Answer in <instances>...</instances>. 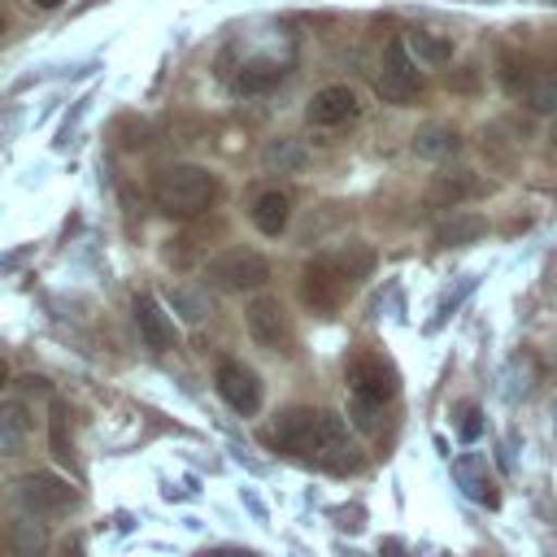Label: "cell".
I'll return each instance as SVG.
<instances>
[{"label": "cell", "instance_id": "1", "mask_svg": "<svg viewBox=\"0 0 557 557\" xmlns=\"http://www.w3.org/2000/svg\"><path fill=\"white\" fill-rule=\"evenodd\" d=\"M270 440L283 453L305 457V461H318V466L339 470V474L357 466L344 418L339 413H326V409H287V413H278Z\"/></svg>", "mask_w": 557, "mask_h": 557}, {"label": "cell", "instance_id": "2", "mask_svg": "<svg viewBox=\"0 0 557 557\" xmlns=\"http://www.w3.org/2000/svg\"><path fill=\"white\" fill-rule=\"evenodd\" d=\"M152 200L170 218H196L218 200V178L200 165H165L152 178Z\"/></svg>", "mask_w": 557, "mask_h": 557}, {"label": "cell", "instance_id": "3", "mask_svg": "<svg viewBox=\"0 0 557 557\" xmlns=\"http://www.w3.org/2000/svg\"><path fill=\"white\" fill-rule=\"evenodd\" d=\"M348 287H352V274L344 270L339 252H322V257H313V261L305 265V274H300V296H305V305L318 309V313L339 309L344 296H348Z\"/></svg>", "mask_w": 557, "mask_h": 557}, {"label": "cell", "instance_id": "4", "mask_svg": "<svg viewBox=\"0 0 557 557\" xmlns=\"http://www.w3.org/2000/svg\"><path fill=\"white\" fill-rule=\"evenodd\" d=\"M270 278V261L252 248H231L218 261H209V283L222 292H257Z\"/></svg>", "mask_w": 557, "mask_h": 557}, {"label": "cell", "instance_id": "5", "mask_svg": "<svg viewBox=\"0 0 557 557\" xmlns=\"http://www.w3.org/2000/svg\"><path fill=\"white\" fill-rule=\"evenodd\" d=\"M17 500L30 518H61L78 505V492L57 474H26L17 479Z\"/></svg>", "mask_w": 557, "mask_h": 557}, {"label": "cell", "instance_id": "6", "mask_svg": "<svg viewBox=\"0 0 557 557\" xmlns=\"http://www.w3.org/2000/svg\"><path fill=\"white\" fill-rule=\"evenodd\" d=\"M348 387H352V396L366 400V405H387V400L400 392V379H396L392 361H383V357H374V352H357V357L348 361Z\"/></svg>", "mask_w": 557, "mask_h": 557}, {"label": "cell", "instance_id": "7", "mask_svg": "<svg viewBox=\"0 0 557 557\" xmlns=\"http://www.w3.org/2000/svg\"><path fill=\"white\" fill-rule=\"evenodd\" d=\"M418 91H422V70H418V61L409 57V44L392 39V44L383 48L379 96H383V100H392V104H405V100H413Z\"/></svg>", "mask_w": 557, "mask_h": 557}, {"label": "cell", "instance_id": "8", "mask_svg": "<svg viewBox=\"0 0 557 557\" xmlns=\"http://www.w3.org/2000/svg\"><path fill=\"white\" fill-rule=\"evenodd\" d=\"M213 387H218V396H222L235 413H244V418L261 409V379H257L248 366H239V361H222L218 374H213Z\"/></svg>", "mask_w": 557, "mask_h": 557}, {"label": "cell", "instance_id": "9", "mask_svg": "<svg viewBox=\"0 0 557 557\" xmlns=\"http://www.w3.org/2000/svg\"><path fill=\"white\" fill-rule=\"evenodd\" d=\"M248 335H252V344L257 348H265V352H278V348H287V313H283V305L274 300V296H257L252 305H248Z\"/></svg>", "mask_w": 557, "mask_h": 557}, {"label": "cell", "instance_id": "10", "mask_svg": "<svg viewBox=\"0 0 557 557\" xmlns=\"http://www.w3.org/2000/svg\"><path fill=\"white\" fill-rule=\"evenodd\" d=\"M357 113H361L357 91H352V87H344V83L313 91V100H309V109H305L309 126H344V122H352Z\"/></svg>", "mask_w": 557, "mask_h": 557}, {"label": "cell", "instance_id": "11", "mask_svg": "<svg viewBox=\"0 0 557 557\" xmlns=\"http://www.w3.org/2000/svg\"><path fill=\"white\" fill-rule=\"evenodd\" d=\"M135 326H139L144 348H152V352H165L174 344V326L152 296H135Z\"/></svg>", "mask_w": 557, "mask_h": 557}, {"label": "cell", "instance_id": "12", "mask_svg": "<svg viewBox=\"0 0 557 557\" xmlns=\"http://www.w3.org/2000/svg\"><path fill=\"white\" fill-rule=\"evenodd\" d=\"M30 435V413L22 400H4L0 405V457H17L26 448Z\"/></svg>", "mask_w": 557, "mask_h": 557}, {"label": "cell", "instance_id": "13", "mask_svg": "<svg viewBox=\"0 0 557 557\" xmlns=\"http://www.w3.org/2000/svg\"><path fill=\"white\" fill-rule=\"evenodd\" d=\"M413 152L426 157V161H444V157L461 152V135H457L453 126H444V122H426V126H418V135H413Z\"/></svg>", "mask_w": 557, "mask_h": 557}, {"label": "cell", "instance_id": "14", "mask_svg": "<svg viewBox=\"0 0 557 557\" xmlns=\"http://www.w3.org/2000/svg\"><path fill=\"white\" fill-rule=\"evenodd\" d=\"M474 191H479V183H474L466 170H453V174H435V183H431L426 200H431L435 209H453V205L470 200Z\"/></svg>", "mask_w": 557, "mask_h": 557}, {"label": "cell", "instance_id": "15", "mask_svg": "<svg viewBox=\"0 0 557 557\" xmlns=\"http://www.w3.org/2000/svg\"><path fill=\"white\" fill-rule=\"evenodd\" d=\"M287 218H292V200L283 191H261L257 205H252V222L261 235H283L287 231Z\"/></svg>", "mask_w": 557, "mask_h": 557}, {"label": "cell", "instance_id": "16", "mask_svg": "<svg viewBox=\"0 0 557 557\" xmlns=\"http://www.w3.org/2000/svg\"><path fill=\"white\" fill-rule=\"evenodd\" d=\"M278 78H283V65L257 57V61L239 65V74H235V91H239V96H261V91H270Z\"/></svg>", "mask_w": 557, "mask_h": 557}, {"label": "cell", "instance_id": "17", "mask_svg": "<svg viewBox=\"0 0 557 557\" xmlns=\"http://www.w3.org/2000/svg\"><path fill=\"white\" fill-rule=\"evenodd\" d=\"M483 231H487V222H483L479 213H457V218H448V222L435 226V244H440V248H457V244L479 239Z\"/></svg>", "mask_w": 557, "mask_h": 557}, {"label": "cell", "instance_id": "18", "mask_svg": "<svg viewBox=\"0 0 557 557\" xmlns=\"http://www.w3.org/2000/svg\"><path fill=\"white\" fill-rule=\"evenodd\" d=\"M500 87L509 96H527L535 87V70L527 57H500Z\"/></svg>", "mask_w": 557, "mask_h": 557}, {"label": "cell", "instance_id": "19", "mask_svg": "<svg viewBox=\"0 0 557 557\" xmlns=\"http://www.w3.org/2000/svg\"><path fill=\"white\" fill-rule=\"evenodd\" d=\"M261 161L270 165V170H300L305 165V148L296 144V139H270L265 144V152H261Z\"/></svg>", "mask_w": 557, "mask_h": 557}, {"label": "cell", "instance_id": "20", "mask_svg": "<svg viewBox=\"0 0 557 557\" xmlns=\"http://www.w3.org/2000/svg\"><path fill=\"white\" fill-rule=\"evenodd\" d=\"M405 44H409V52H413L418 61H426V65H444V61L453 57V44H448V39H435V35H426V30H413Z\"/></svg>", "mask_w": 557, "mask_h": 557}, {"label": "cell", "instance_id": "21", "mask_svg": "<svg viewBox=\"0 0 557 557\" xmlns=\"http://www.w3.org/2000/svg\"><path fill=\"white\" fill-rule=\"evenodd\" d=\"M170 305H174V313H183V322H200L209 313V300L200 292H191V287H174L170 292Z\"/></svg>", "mask_w": 557, "mask_h": 557}, {"label": "cell", "instance_id": "22", "mask_svg": "<svg viewBox=\"0 0 557 557\" xmlns=\"http://www.w3.org/2000/svg\"><path fill=\"white\" fill-rule=\"evenodd\" d=\"M44 544H48V535H44V527H39V522H30V518L13 522V548H17V553L35 557V553H44Z\"/></svg>", "mask_w": 557, "mask_h": 557}, {"label": "cell", "instance_id": "23", "mask_svg": "<svg viewBox=\"0 0 557 557\" xmlns=\"http://www.w3.org/2000/svg\"><path fill=\"white\" fill-rule=\"evenodd\" d=\"M65 418H70V409L61 400H52V457L61 466H74V448L65 444Z\"/></svg>", "mask_w": 557, "mask_h": 557}, {"label": "cell", "instance_id": "24", "mask_svg": "<svg viewBox=\"0 0 557 557\" xmlns=\"http://www.w3.org/2000/svg\"><path fill=\"white\" fill-rule=\"evenodd\" d=\"M479 431H483V413L470 405V409H457V435L470 444V440H479Z\"/></svg>", "mask_w": 557, "mask_h": 557}, {"label": "cell", "instance_id": "25", "mask_svg": "<svg viewBox=\"0 0 557 557\" xmlns=\"http://www.w3.org/2000/svg\"><path fill=\"white\" fill-rule=\"evenodd\" d=\"M374 413H379V405H366V400H357V396H352V422H357L361 431H374V426H379V418H374Z\"/></svg>", "mask_w": 557, "mask_h": 557}, {"label": "cell", "instance_id": "26", "mask_svg": "<svg viewBox=\"0 0 557 557\" xmlns=\"http://www.w3.org/2000/svg\"><path fill=\"white\" fill-rule=\"evenodd\" d=\"M239 500H244V509L257 518V522H265V505H261V496L257 492H248V487H239Z\"/></svg>", "mask_w": 557, "mask_h": 557}, {"label": "cell", "instance_id": "27", "mask_svg": "<svg viewBox=\"0 0 557 557\" xmlns=\"http://www.w3.org/2000/svg\"><path fill=\"white\" fill-rule=\"evenodd\" d=\"M200 557H261L257 548H205Z\"/></svg>", "mask_w": 557, "mask_h": 557}, {"label": "cell", "instance_id": "28", "mask_svg": "<svg viewBox=\"0 0 557 557\" xmlns=\"http://www.w3.org/2000/svg\"><path fill=\"white\" fill-rule=\"evenodd\" d=\"M335 518H339L344 531H357L361 527V509H335Z\"/></svg>", "mask_w": 557, "mask_h": 557}, {"label": "cell", "instance_id": "29", "mask_svg": "<svg viewBox=\"0 0 557 557\" xmlns=\"http://www.w3.org/2000/svg\"><path fill=\"white\" fill-rule=\"evenodd\" d=\"M379 553H383V557H405V540L387 535V540H379Z\"/></svg>", "mask_w": 557, "mask_h": 557}, {"label": "cell", "instance_id": "30", "mask_svg": "<svg viewBox=\"0 0 557 557\" xmlns=\"http://www.w3.org/2000/svg\"><path fill=\"white\" fill-rule=\"evenodd\" d=\"M448 83H453L457 91H474V87H479V78H474V74H457V78H448Z\"/></svg>", "mask_w": 557, "mask_h": 557}, {"label": "cell", "instance_id": "31", "mask_svg": "<svg viewBox=\"0 0 557 557\" xmlns=\"http://www.w3.org/2000/svg\"><path fill=\"white\" fill-rule=\"evenodd\" d=\"M161 496H165V500H183V496H191V487H174V483H161Z\"/></svg>", "mask_w": 557, "mask_h": 557}, {"label": "cell", "instance_id": "32", "mask_svg": "<svg viewBox=\"0 0 557 557\" xmlns=\"http://www.w3.org/2000/svg\"><path fill=\"white\" fill-rule=\"evenodd\" d=\"M61 557H87V553H83V540H70V544H61Z\"/></svg>", "mask_w": 557, "mask_h": 557}, {"label": "cell", "instance_id": "33", "mask_svg": "<svg viewBox=\"0 0 557 557\" xmlns=\"http://www.w3.org/2000/svg\"><path fill=\"white\" fill-rule=\"evenodd\" d=\"M30 4H39V9H57V4H65V0H30Z\"/></svg>", "mask_w": 557, "mask_h": 557}, {"label": "cell", "instance_id": "34", "mask_svg": "<svg viewBox=\"0 0 557 557\" xmlns=\"http://www.w3.org/2000/svg\"><path fill=\"white\" fill-rule=\"evenodd\" d=\"M4 383H9V366L0 361V387H4Z\"/></svg>", "mask_w": 557, "mask_h": 557}, {"label": "cell", "instance_id": "35", "mask_svg": "<svg viewBox=\"0 0 557 557\" xmlns=\"http://www.w3.org/2000/svg\"><path fill=\"white\" fill-rule=\"evenodd\" d=\"M553 144H557V126H553Z\"/></svg>", "mask_w": 557, "mask_h": 557}, {"label": "cell", "instance_id": "36", "mask_svg": "<svg viewBox=\"0 0 557 557\" xmlns=\"http://www.w3.org/2000/svg\"><path fill=\"white\" fill-rule=\"evenodd\" d=\"M0 30H4V22H0Z\"/></svg>", "mask_w": 557, "mask_h": 557}]
</instances>
